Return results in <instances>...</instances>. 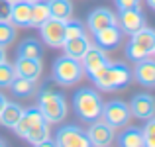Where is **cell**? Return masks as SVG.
Instances as JSON below:
<instances>
[{"mask_svg": "<svg viewBox=\"0 0 155 147\" xmlns=\"http://www.w3.org/2000/svg\"><path fill=\"white\" fill-rule=\"evenodd\" d=\"M108 63H110V57L106 55V51L98 45H88L87 53H84L83 59H81L84 75H88L91 79H94Z\"/></svg>", "mask_w": 155, "mask_h": 147, "instance_id": "cell-7", "label": "cell"}, {"mask_svg": "<svg viewBox=\"0 0 155 147\" xmlns=\"http://www.w3.org/2000/svg\"><path fill=\"white\" fill-rule=\"evenodd\" d=\"M16 39V26L12 22H0V45H10Z\"/></svg>", "mask_w": 155, "mask_h": 147, "instance_id": "cell-27", "label": "cell"}, {"mask_svg": "<svg viewBox=\"0 0 155 147\" xmlns=\"http://www.w3.org/2000/svg\"><path fill=\"white\" fill-rule=\"evenodd\" d=\"M132 41L141 45L149 55H153V51H155V30H151L147 26L140 28L136 34H132Z\"/></svg>", "mask_w": 155, "mask_h": 147, "instance_id": "cell-22", "label": "cell"}, {"mask_svg": "<svg viewBox=\"0 0 155 147\" xmlns=\"http://www.w3.org/2000/svg\"><path fill=\"white\" fill-rule=\"evenodd\" d=\"M51 18L67 22L69 18H73V2L71 0H47Z\"/></svg>", "mask_w": 155, "mask_h": 147, "instance_id": "cell-21", "label": "cell"}, {"mask_svg": "<svg viewBox=\"0 0 155 147\" xmlns=\"http://www.w3.org/2000/svg\"><path fill=\"white\" fill-rule=\"evenodd\" d=\"M38 108L41 110L43 118L49 124H59L67 118V102L61 92L53 90L51 87H45L38 94Z\"/></svg>", "mask_w": 155, "mask_h": 147, "instance_id": "cell-1", "label": "cell"}, {"mask_svg": "<svg viewBox=\"0 0 155 147\" xmlns=\"http://www.w3.org/2000/svg\"><path fill=\"white\" fill-rule=\"evenodd\" d=\"M30 20H31V2L14 0L10 12V22L18 28H30Z\"/></svg>", "mask_w": 155, "mask_h": 147, "instance_id": "cell-17", "label": "cell"}, {"mask_svg": "<svg viewBox=\"0 0 155 147\" xmlns=\"http://www.w3.org/2000/svg\"><path fill=\"white\" fill-rule=\"evenodd\" d=\"M22 114H24V108L18 102H6L4 108L0 110V124L8 129H14L16 124L20 122V118H22Z\"/></svg>", "mask_w": 155, "mask_h": 147, "instance_id": "cell-20", "label": "cell"}, {"mask_svg": "<svg viewBox=\"0 0 155 147\" xmlns=\"http://www.w3.org/2000/svg\"><path fill=\"white\" fill-rule=\"evenodd\" d=\"M49 18H51V14H49V6H47V2L39 0V2H34V4H31L30 28H39L43 22H47Z\"/></svg>", "mask_w": 155, "mask_h": 147, "instance_id": "cell-25", "label": "cell"}, {"mask_svg": "<svg viewBox=\"0 0 155 147\" xmlns=\"http://www.w3.org/2000/svg\"><path fill=\"white\" fill-rule=\"evenodd\" d=\"M94 39H96V45L102 47L104 51H112V49H118L122 43V30L118 28V24L106 26L102 30L94 31Z\"/></svg>", "mask_w": 155, "mask_h": 147, "instance_id": "cell-14", "label": "cell"}, {"mask_svg": "<svg viewBox=\"0 0 155 147\" xmlns=\"http://www.w3.org/2000/svg\"><path fill=\"white\" fill-rule=\"evenodd\" d=\"M14 0H0V22H10V12Z\"/></svg>", "mask_w": 155, "mask_h": 147, "instance_id": "cell-31", "label": "cell"}, {"mask_svg": "<svg viewBox=\"0 0 155 147\" xmlns=\"http://www.w3.org/2000/svg\"><path fill=\"white\" fill-rule=\"evenodd\" d=\"M39 31H41V39L49 47H63V43H65V22L49 18L47 22H43L39 26Z\"/></svg>", "mask_w": 155, "mask_h": 147, "instance_id": "cell-10", "label": "cell"}, {"mask_svg": "<svg viewBox=\"0 0 155 147\" xmlns=\"http://www.w3.org/2000/svg\"><path fill=\"white\" fill-rule=\"evenodd\" d=\"M112 24H116V14L110 12L108 8H104V6L94 8L87 18V28L92 31V34L98 31V30H102L106 26H112Z\"/></svg>", "mask_w": 155, "mask_h": 147, "instance_id": "cell-16", "label": "cell"}, {"mask_svg": "<svg viewBox=\"0 0 155 147\" xmlns=\"http://www.w3.org/2000/svg\"><path fill=\"white\" fill-rule=\"evenodd\" d=\"M41 124H49V122L43 118V114H41V110L38 108V106H34V108H28V110H24V114H22V118H20V122L16 124V133H18L20 137H26V133L30 132V129H34V128H38V126H41Z\"/></svg>", "mask_w": 155, "mask_h": 147, "instance_id": "cell-13", "label": "cell"}, {"mask_svg": "<svg viewBox=\"0 0 155 147\" xmlns=\"http://www.w3.org/2000/svg\"><path fill=\"white\" fill-rule=\"evenodd\" d=\"M88 45H91V39L88 35H79V38H71V39H65L63 43V51L67 57H73V59H83V55L87 53Z\"/></svg>", "mask_w": 155, "mask_h": 147, "instance_id": "cell-19", "label": "cell"}, {"mask_svg": "<svg viewBox=\"0 0 155 147\" xmlns=\"http://www.w3.org/2000/svg\"><path fill=\"white\" fill-rule=\"evenodd\" d=\"M130 112L137 120H147L155 116V98L147 92H137L136 96L130 100Z\"/></svg>", "mask_w": 155, "mask_h": 147, "instance_id": "cell-11", "label": "cell"}, {"mask_svg": "<svg viewBox=\"0 0 155 147\" xmlns=\"http://www.w3.org/2000/svg\"><path fill=\"white\" fill-rule=\"evenodd\" d=\"M55 145L61 147H88L91 141L87 137V132L75 124H67L57 129L55 133Z\"/></svg>", "mask_w": 155, "mask_h": 147, "instance_id": "cell-6", "label": "cell"}, {"mask_svg": "<svg viewBox=\"0 0 155 147\" xmlns=\"http://www.w3.org/2000/svg\"><path fill=\"white\" fill-rule=\"evenodd\" d=\"M14 69H16V75L18 77H24V79H30V80H34V83H38V80L41 79V73H43V63H41V59L16 57Z\"/></svg>", "mask_w": 155, "mask_h": 147, "instance_id": "cell-12", "label": "cell"}, {"mask_svg": "<svg viewBox=\"0 0 155 147\" xmlns=\"http://www.w3.org/2000/svg\"><path fill=\"white\" fill-rule=\"evenodd\" d=\"M18 57H30V59H41V45L38 39L34 38H26L16 49Z\"/></svg>", "mask_w": 155, "mask_h": 147, "instance_id": "cell-24", "label": "cell"}, {"mask_svg": "<svg viewBox=\"0 0 155 147\" xmlns=\"http://www.w3.org/2000/svg\"><path fill=\"white\" fill-rule=\"evenodd\" d=\"M145 2H147V6L151 8V10H155V0H145Z\"/></svg>", "mask_w": 155, "mask_h": 147, "instance_id": "cell-35", "label": "cell"}, {"mask_svg": "<svg viewBox=\"0 0 155 147\" xmlns=\"http://www.w3.org/2000/svg\"><path fill=\"white\" fill-rule=\"evenodd\" d=\"M8 88H10L16 96L26 98V96H31L35 92V83H34V80H30V79H24V77H18V75H16L14 80L10 83V87H8Z\"/></svg>", "mask_w": 155, "mask_h": 147, "instance_id": "cell-23", "label": "cell"}, {"mask_svg": "<svg viewBox=\"0 0 155 147\" xmlns=\"http://www.w3.org/2000/svg\"><path fill=\"white\" fill-rule=\"evenodd\" d=\"M87 137L91 141V145H96V147H106V145H112L114 143V137H116V132L110 124H106L102 118L91 122L87 129Z\"/></svg>", "mask_w": 155, "mask_h": 147, "instance_id": "cell-8", "label": "cell"}, {"mask_svg": "<svg viewBox=\"0 0 155 147\" xmlns=\"http://www.w3.org/2000/svg\"><path fill=\"white\" fill-rule=\"evenodd\" d=\"M14 77H16L14 65L8 63V61H2V63H0V87H10Z\"/></svg>", "mask_w": 155, "mask_h": 147, "instance_id": "cell-28", "label": "cell"}, {"mask_svg": "<svg viewBox=\"0 0 155 147\" xmlns=\"http://www.w3.org/2000/svg\"><path fill=\"white\" fill-rule=\"evenodd\" d=\"M140 2L141 0H114L118 12L120 10H128V8H140Z\"/></svg>", "mask_w": 155, "mask_h": 147, "instance_id": "cell-32", "label": "cell"}, {"mask_svg": "<svg viewBox=\"0 0 155 147\" xmlns=\"http://www.w3.org/2000/svg\"><path fill=\"white\" fill-rule=\"evenodd\" d=\"M153 55H155V51H153Z\"/></svg>", "mask_w": 155, "mask_h": 147, "instance_id": "cell-38", "label": "cell"}, {"mask_svg": "<svg viewBox=\"0 0 155 147\" xmlns=\"http://www.w3.org/2000/svg\"><path fill=\"white\" fill-rule=\"evenodd\" d=\"M6 102H8V98H6V96H4V94H2V92H0V110H2V108H4V104H6Z\"/></svg>", "mask_w": 155, "mask_h": 147, "instance_id": "cell-34", "label": "cell"}, {"mask_svg": "<svg viewBox=\"0 0 155 147\" xmlns=\"http://www.w3.org/2000/svg\"><path fill=\"white\" fill-rule=\"evenodd\" d=\"M141 132H143V145L155 147V116L147 118V124Z\"/></svg>", "mask_w": 155, "mask_h": 147, "instance_id": "cell-30", "label": "cell"}, {"mask_svg": "<svg viewBox=\"0 0 155 147\" xmlns=\"http://www.w3.org/2000/svg\"><path fill=\"white\" fill-rule=\"evenodd\" d=\"M116 24L122 30V34L132 35L145 26V16L140 8H128V10H120V14L116 16Z\"/></svg>", "mask_w": 155, "mask_h": 147, "instance_id": "cell-9", "label": "cell"}, {"mask_svg": "<svg viewBox=\"0 0 155 147\" xmlns=\"http://www.w3.org/2000/svg\"><path fill=\"white\" fill-rule=\"evenodd\" d=\"M100 118H102L106 124H110L114 129H116V128H124V126L130 124V120H132V112H130V106L126 104V102L110 100V102H106V104L102 106V114H100Z\"/></svg>", "mask_w": 155, "mask_h": 147, "instance_id": "cell-5", "label": "cell"}, {"mask_svg": "<svg viewBox=\"0 0 155 147\" xmlns=\"http://www.w3.org/2000/svg\"><path fill=\"white\" fill-rule=\"evenodd\" d=\"M94 84L100 90H118V88H126L132 80V69L126 63H112L108 65L94 77Z\"/></svg>", "mask_w": 155, "mask_h": 147, "instance_id": "cell-2", "label": "cell"}, {"mask_svg": "<svg viewBox=\"0 0 155 147\" xmlns=\"http://www.w3.org/2000/svg\"><path fill=\"white\" fill-rule=\"evenodd\" d=\"M114 141L122 147H141L143 145V132L136 126H124V129L114 137Z\"/></svg>", "mask_w": 155, "mask_h": 147, "instance_id": "cell-18", "label": "cell"}, {"mask_svg": "<svg viewBox=\"0 0 155 147\" xmlns=\"http://www.w3.org/2000/svg\"><path fill=\"white\" fill-rule=\"evenodd\" d=\"M0 145H6V141H4V139H0Z\"/></svg>", "mask_w": 155, "mask_h": 147, "instance_id": "cell-36", "label": "cell"}, {"mask_svg": "<svg viewBox=\"0 0 155 147\" xmlns=\"http://www.w3.org/2000/svg\"><path fill=\"white\" fill-rule=\"evenodd\" d=\"M2 61H6V47L0 45V63H2Z\"/></svg>", "mask_w": 155, "mask_h": 147, "instance_id": "cell-33", "label": "cell"}, {"mask_svg": "<svg viewBox=\"0 0 155 147\" xmlns=\"http://www.w3.org/2000/svg\"><path fill=\"white\" fill-rule=\"evenodd\" d=\"M73 106H75L77 116L83 122H88V124H91V122H94V120L100 118L104 100H102V96L96 90H92V88H79V90L75 92V96H73Z\"/></svg>", "mask_w": 155, "mask_h": 147, "instance_id": "cell-3", "label": "cell"}, {"mask_svg": "<svg viewBox=\"0 0 155 147\" xmlns=\"http://www.w3.org/2000/svg\"><path fill=\"white\" fill-rule=\"evenodd\" d=\"M53 80L59 83L61 87H73V84L81 83L84 77L83 65L79 59H73V57L61 55L53 61V69H51Z\"/></svg>", "mask_w": 155, "mask_h": 147, "instance_id": "cell-4", "label": "cell"}, {"mask_svg": "<svg viewBox=\"0 0 155 147\" xmlns=\"http://www.w3.org/2000/svg\"><path fill=\"white\" fill-rule=\"evenodd\" d=\"M79 35H87V24H83L81 20L69 18L65 22V39L79 38Z\"/></svg>", "mask_w": 155, "mask_h": 147, "instance_id": "cell-26", "label": "cell"}, {"mask_svg": "<svg viewBox=\"0 0 155 147\" xmlns=\"http://www.w3.org/2000/svg\"><path fill=\"white\" fill-rule=\"evenodd\" d=\"M28 2H31V4H34V2H39V0H28Z\"/></svg>", "mask_w": 155, "mask_h": 147, "instance_id": "cell-37", "label": "cell"}, {"mask_svg": "<svg viewBox=\"0 0 155 147\" xmlns=\"http://www.w3.org/2000/svg\"><path fill=\"white\" fill-rule=\"evenodd\" d=\"M132 79H136L143 87H155V59L145 57V59L137 61L132 73Z\"/></svg>", "mask_w": 155, "mask_h": 147, "instance_id": "cell-15", "label": "cell"}, {"mask_svg": "<svg viewBox=\"0 0 155 147\" xmlns=\"http://www.w3.org/2000/svg\"><path fill=\"white\" fill-rule=\"evenodd\" d=\"M126 57L137 63V61H141V59H145V57H149V53L145 51L141 45H137V43H134L132 39H130L128 45H126Z\"/></svg>", "mask_w": 155, "mask_h": 147, "instance_id": "cell-29", "label": "cell"}]
</instances>
